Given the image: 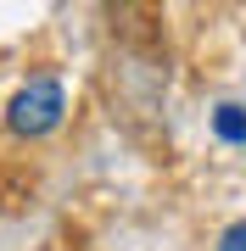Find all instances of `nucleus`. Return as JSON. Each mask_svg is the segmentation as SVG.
I'll use <instances>...</instances> for the list:
<instances>
[{"mask_svg":"<svg viewBox=\"0 0 246 251\" xmlns=\"http://www.w3.org/2000/svg\"><path fill=\"white\" fill-rule=\"evenodd\" d=\"M62 117H67V90H62V78H51V73H34V78L17 84V95L6 100V128L17 140L56 134Z\"/></svg>","mask_w":246,"mask_h":251,"instance_id":"f257e3e1","label":"nucleus"},{"mask_svg":"<svg viewBox=\"0 0 246 251\" xmlns=\"http://www.w3.org/2000/svg\"><path fill=\"white\" fill-rule=\"evenodd\" d=\"M219 251H246V218H235V224L219 234Z\"/></svg>","mask_w":246,"mask_h":251,"instance_id":"7ed1b4c3","label":"nucleus"},{"mask_svg":"<svg viewBox=\"0 0 246 251\" xmlns=\"http://www.w3.org/2000/svg\"><path fill=\"white\" fill-rule=\"evenodd\" d=\"M213 134L224 145H246V106H219L213 112Z\"/></svg>","mask_w":246,"mask_h":251,"instance_id":"f03ea898","label":"nucleus"}]
</instances>
